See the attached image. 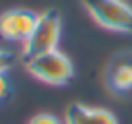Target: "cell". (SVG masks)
Instances as JSON below:
<instances>
[{"mask_svg":"<svg viewBox=\"0 0 132 124\" xmlns=\"http://www.w3.org/2000/svg\"><path fill=\"white\" fill-rule=\"evenodd\" d=\"M37 12L27 8H12L0 14V37L4 41H16L23 43L37 23Z\"/></svg>","mask_w":132,"mask_h":124,"instance_id":"277c9868","label":"cell"},{"mask_svg":"<svg viewBox=\"0 0 132 124\" xmlns=\"http://www.w3.org/2000/svg\"><path fill=\"white\" fill-rule=\"evenodd\" d=\"M60 33H62V21L60 14L56 10H45L37 17L35 29L31 31V35L23 41V56L25 58H33L45 52H54L58 50L60 43Z\"/></svg>","mask_w":132,"mask_h":124,"instance_id":"3957f363","label":"cell"},{"mask_svg":"<svg viewBox=\"0 0 132 124\" xmlns=\"http://www.w3.org/2000/svg\"><path fill=\"white\" fill-rule=\"evenodd\" d=\"M12 62H14V54L0 48V72H6L12 66Z\"/></svg>","mask_w":132,"mask_h":124,"instance_id":"ba28073f","label":"cell"},{"mask_svg":"<svg viewBox=\"0 0 132 124\" xmlns=\"http://www.w3.org/2000/svg\"><path fill=\"white\" fill-rule=\"evenodd\" d=\"M25 70L33 79L47 83V85H66L74 74V66L70 58L60 50L45 52L33 58H25Z\"/></svg>","mask_w":132,"mask_h":124,"instance_id":"6da1fadb","label":"cell"},{"mask_svg":"<svg viewBox=\"0 0 132 124\" xmlns=\"http://www.w3.org/2000/svg\"><path fill=\"white\" fill-rule=\"evenodd\" d=\"M29 124H62V120L54 114H37L29 120Z\"/></svg>","mask_w":132,"mask_h":124,"instance_id":"52a82bcc","label":"cell"},{"mask_svg":"<svg viewBox=\"0 0 132 124\" xmlns=\"http://www.w3.org/2000/svg\"><path fill=\"white\" fill-rule=\"evenodd\" d=\"M64 124H120V122L105 107H91V105H82V103H72L66 110Z\"/></svg>","mask_w":132,"mask_h":124,"instance_id":"5b68a950","label":"cell"},{"mask_svg":"<svg viewBox=\"0 0 132 124\" xmlns=\"http://www.w3.org/2000/svg\"><path fill=\"white\" fill-rule=\"evenodd\" d=\"M107 83L113 91L124 93L132 89V62H116L107 72Z\"/></svg>","mask_w":132,"mask_h":124,"instance_id":"8992f818","label":"cell"},{"mask_svg":"<svg viewBox=\"0 0 132 124\" xmlns=\"http://www.w3.org/2000/svg\"><path fill=\"white\" fill-rule=\"evenodd\" d=\"M8 91H10V83H8V76H6V72H0V101L8 95Z\"/></svg>","mask_w":132,"mask_h":124,"instance_id":"9c48e42d","label":"cell"},{"mask_svg":"<svg viewBox=\"0 0 132 124\" xmlns=\"http://www.w3.org/2000/svg\"><path fill=\"white\" fill-rule=\"evenodd\" d=\"M80 4L101 27L132 35V4L124 0H80Z\"/></svg>","mask_w":132,"mask_h":124,"instance_id":"7a4b0ae2","label":"cell"}]
</instances>
